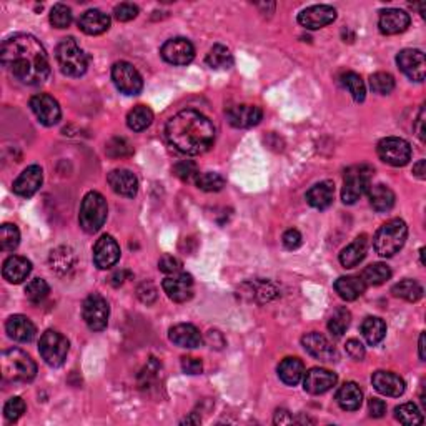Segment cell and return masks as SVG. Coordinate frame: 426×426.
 I'll use <instances>...</instances> for the list:
<instances>
[{"label": "cell", "instance_id": "4dcf8cb0", "mask_svg": "<svg viewBox=\"0 0 426 426\" xmlns=\"http://www.w3.org/2000/svg\"><path fill=\"white\" fill-rule=\"evenodd\" d=\"M337 403L340 405V408L345 411L360 410V406L363 403L361 388L356 383H353V381H348V383L340 386V390H338Z\"/></svg>", "mask_w": 426, "mask_h": 426}, {"label": "cell", "instance_id": "11a10c76", "mask_svg": "<svg viewBox=\"0 0 426 426\" xmlns=\"http://www.w3.org/2000/svg\"><path fill=\"white\" fill-rule=\"evenodd\" d=\"M346 353L351 360L355 361H361L365 358V346L360 340H348L346 342Z\"/></svg>", "mask_w": 426, "mask_h": 426}, {"label": "cell", "instance_id": "db71d44e", "mask_svg": "<svg viewBox=\"0 0 426 426\" xmlns=\"http://www.w3.org/2000/svg\"><path fill=\"white\" fill-rule=\"evenodd\" d=\"M182 370L187 373V375H200L203 371V365L202 360L193 356H183L182 358Z\"/></svg>", "mask_w": 426, "mask_h": 426}, {"label": "cell", "instance_id": "f5cc1de1", "mask_svg": "<svg viewBox=\"0 0 426 426\" xmlns=\"http://www.w3.org/2000/svg\"><path fill=\"white\" fill-rule=\"evenodd\" d=\"M182 261L177 258V256H172V255H165L162 256L158 261V268L160 272L167 273V275H175V273H180L182 272Z\"/></svg>", "mask_w": 426, "mask_h": 426}, {"label": "cell", "instance_id": "30bf717a", "mask_svg": "<svg viewBox=\"0 0 426 426\" xmlns=\"http://www.w3.org/2000/svg\"><path fill=\"white\" fill-rule=\"evenodd\" d=\"M82 315H84L87 327L92 332L105 330L110 317L109 302L102 295L92 293L90 297L85 298L84 307H82Z\"/></svg>", "mask_w": 426, "mask_h": 426}, {"label": "cell", "instance_id": "816d5d0a", "mask_svg": "<svg viewBox=\"0 0 426 426\" xmlns=\"http://www.w3.org/2000/svg\"><path fill=\"white\" fill-rule=\"evenodd\" d=\"M137 16H138V7L133 6V4H129V2L120 4V6L115 7V11H114V17L117 18L119 22L133 21Z\"/></svg>", "mask_w": 426, "mask_h": 426}, {"label": "cell", "instance_id": "7dc6e473", "mask_svg": "<svg viewBox=\"0 0 426 426\" xmlns=\"http://www.w3.org/2000/svg\"><path fill=\"white\" fill-rule=\"evenodd\" d=\"M72 18L74 16H72L70 7L64 6V4H57L50 11V23L57 28H67L72 23Z\"/></svg>", "mask_w": 426, "mask_h": 426}, {"label": "cell", "instance_id": "5b68a950", "mask_svg": "<svg viewBox=\"0 0 426 426\" xmlns=\"http://www.w3.org/2000/svg\"><path fill=\"white\" fill-rule=\"evenodd\" d=\"M55 57L62 74L67 77H82L87 72V67H89V59H87L85 52L82 50L74 37L64 38L57 45Z\"/></svg>", "mask_w": 426, "mask_h": 426}, {"label": "cell", "instance_id": "52a82bcc", "mask_svg": "<svg viewBox=\"0 0 426 426\" xmlns=\"http://www.w3.org/2000/svg\"><path fill=\"white\" fill-rule=\"evenodd\" d=\"M371 175H373V168L370 165H355L348 168L345 172V178H343V188H342L343 203L353 205V203L360 200V198L370 190Z\"/></svg>", "mask_w": 426, "mask_h": 426}, {"label": "cell", "instance_id": "8d00e7d4", "mask_svg": "<svg viewBox=\"0 0 426 426\" xmlns=\"http://www.w3.org/2000/svg\"><path fill=\"white\" fill-rule=\"evenodd\" d=\"M205 60H207V65L215 70L230 69V67L234 65V55H231V52L225 45H220V43H217V45H213L210 48V52L207 53Z\"/></svg>", "mask_w": 426, "mask_h": 426}, {"label": "cell", "instance_id": "6f0895ef", "mask_svg": "<svg viewBox=\"0 0 426 426\" xmlns=\"http://www.w3.org/2000/svg\"><path fill=\"white\" fill-rule=\"evenodd\" d=\"M368 411H370V416H373V418H381L386 413V403L380 398H371L368 401Z\"/></svg>", "mask_w": 426, "mask_h": 426}, {"label": "cell", "instance_id": "f546056e", "mask_svg": "<svg viewBox=\"0 0 426 426\" xmlns=\"http://www.w3.org/2000/svg\"><path fill=\"white\" fill-rule=\"evenodd\" d=\"M366 251H368V236L360 235L358 239H355L353 244H350L342 250L340 263L345 266V268H355L356 265H360L361 261L365 260Z\"/></svg>", "mask_w": 426, "mask_h": 426}, {"label": "cell", "instance_id": "94428289", "mask_svg": "<svg viewBox=\"0 0 426 426\" xmlns=\"http://www.w3.org/2000/svg\"><path fill=\"white\" fill-rule=\"evenodd\" d=\"M423 124H425V110L421 109L420 117H418V125H420V129H418V137L421 138V142H425V129H423Z\"/></svg>", "mask_w": 426, "mask_h": 426}, {"label": "cell", "instance_id": "e575fe53", "mask_svg": "<svg viewBox=\"0 0 426 426\" xmlns=\"http://www.w3.org/2000/svg\"><path fill=\"white\" fill-rule=\"evenodd\" d=\"M361 333L368 345L376 346L386 337V323L378 317H368L361 323Z\"/></svg>", "mask_w": 426, "mask_h": 426}, {"label": "cell", "instance_id": "836d02e7", "mask_svg": "<svg viewBox=\"0 0 426 426\" xmlns=\"http://www.w3.org/2000/svg\"><path fill=\"white\" fill-rule=\"evenodd\" d=\"M370 195V203L376 212H390L395 207V193L390 187L378 183V185H373L368 190Z\"/></svg>", "mask_w": 426, "mask_h": 426}, {"label": "cell", "instance_id": "9a60e30c", "mask_svg": "<svg viewBox=\"0 0 426 426\" xmlns=\"http://www.w3.org/2000/svg\"><path fill=\"white\" fill-rule=\"evenodd\" d=\"M337 11L332 6H312L298 13V23L308 31H318L335 22Z\"/></svg>", "mask_w": 426, "mask_h": 426}, {"label": "cell", "instance_id": "44dd1931", "mask_svg": "<svg viewBox=\"0 0 426 426\" xmlns=\"http://www.w3.org/2000/svg\"><path fill=\"white\" fill-rule=\"evenodd\" d=\"M43 182V170L38 165H31L23 170L13 182V193L18 197L28 198L40 190Z\"/></svg>", "mask_w": 426, "mask_h": 426}, {"label": "cell", "instance_id": "4316f807", "mask_svg": "<svg viewBox=\"0 0 426 426\" xmlns=\"http://www.w3.org/2000/svg\"><path fill=\"white\" fill-rule=\"evenodd\" d=\"M6 330L9 337L18 343H31L37 333V328L32 323V320L23 317V315H13V317L9 318Z\"/></svg>", "mask_w": 426, "mask_h": 426}, {"label": "cell", "instance_id": "3957f363", "mask_svg": "<svg viewBox=\"0 0 426 426\" xmlns=\"http://www.w3.org/2000/svg\"><path fill=\"white\" fill-rule=\"evenodd\" d=\"M0 368H2L4 381L9 383H28L37 375L36 361L18 348H11L2 353Z\"/></svg>", "mask_w": 426, "mask_h": 426}, {"label": "cell", "instance_id": "ffe728a7", "mask_svg": "<svg viewBox=\"0 0 426 426\" xmlns=\"http://www.w3.org/2000/svg\"><path fill=\"white\" fill-rule=\"evenodd\" d=\"M263 112H261L260 106L256 105H248V104H240L235 106H230L226 110V120L231 127L235 129H250L260 124Z\"/></svg>", "mask_w": 426, "mask_h": 426}, {"label": "cell", "instance_id": "f907efd6", "mask_svg": "<svg viewBox=\"0 0 426 426\" xmlns=\"http://www.w3.org/2000/svg\"><path fill=\"white\" fill-rule=\"evenodd\" d=\"M105 150H106V153L114 158L125 157V155L132 153V148H130V145L125 138H114L112 142H109Z\"/></svg>", "mask_w": 426, "mask_h": 426}, {"label": "cell", "instance_id": "cb8c5ba5", "mask_svg": "<svg viewBox=\"0 0 426 426\" xmlns=\"http://www.w3.org/2000/svg\"><path fill=\"white\" fill-rule=\"evenodd\" d=\"M106 182H109L110 188H112L117 195L133 198L138 192L137 177H135L130 170H127V168H117V170H112L109 173V177H106Z\"/></svg>", "mask_w": 426, "mask_h": 426}, {"label": "cell", "instance_id": "6da1fadb", "mask_svg": "<svg viewBox=\"0 0 426 426\" xmlns=\"http://www.w3.org/2000/svg\"><path fill=\"white\" fill-rule=\"evenodd\" d=\"M2 65L13 79L26 85H40L50 74V62L45 48L33 36L17 33L2 43Z\"/></svg>", "mask_w": 426, "mask_h": 426}, {"label": "cell", "instance_id": "680465c9", "mask_svg": "<svg viewBox=\"0 0 426 426\" xmlns=\"http://www.w3.org/2000/svg\"><path fill=\"white\" fill-rule=\"evenodd\" d=\"M275 425H290L293 423V418L290 416V413L287 410H278L277 413H275Z\"/></svg>", "mask_w": 426, "mask_h": 426}, {"label": "cell", "instance_id": "277c9868", "mask_svg": "<svg viewBox=\"0 0 426 426\" xmlns=\"http://www.w3.org/2000/svg\"><path fill=\"white\" fill-rule=\"evenodd\" d=\"M406 236H408V226L401 219H393L380 226L373 239L375 251L383 258H390L403 248Z\"/></svg>", "mask_w": 426, "mask_h": 426}, {"label": "cell", "instance_id": "603a6c76", "mask_svg": "<svg viewBox=\"0 0 426 426\" xmlns=\"http://www.w3.org/2000/svg\"><path fill=\"white\" fill-rule=\"evenodd\" d=\"M371 383L378 393L391 396V398H398L406 390L405 380L391 371H375L371 376Z\"/></svg>", "mask_w": 426, "mask_h": 426}, {"label": "cell", "instance_id": "e0dca14e", "mask_svg": "<svg viewBox=\"0 0 426 426\" xmlns=\"http://www.w3.org/2000/svg\"><path fill=\"white\" fill-rule=\"evenodd\" d=\"M167 297L177 303L188 302L193 297V278L185 272L170 275L162 283Z\"/></svg>", "mask_w": 426, "mask_h": 426}, {"label": "cell", "instance_id": "60d3db41", "mask_svg": "<svg viewBox=\"0 0 426 426\" xmlns=\"http://www.w3.org/2000/svg\"><path fill=\"white\" fill-rule=\"evenodd\" d=\"M350 322H351V313L343 307L337 308L330 317V322H328V330H330L332 335L340 338L343 337V333L348 330Z\"/></svg>", "mask_w": 426, "mask_h": 426}, {"label": "cell", "instance_id": "681fc988", "mask_svg": "<svg viewBox=\"0 0 426 426\" xmlns=\"http://www.w3.org/2000/svg\"><path fill=\"white\" fill-rule=\"evenodd\" d=\"M173 173L183 182H195V178L200 172L197 170V165L192 160H183V162H178L177 165L173 167Z\"/></svg>", "mask_w": 426, "mask_h": 426}, {"label": "cell", "instance_id": "7c38bea8", "mask_svg": "<svg viewBox=\"0 0 426 426\" xmlns=\"http://www.w3.org/2000/svg\"><path fill=\"white\" fill-rule=\"evenodd\" d=\"M160 53H162V59L167 62V64L172 65H188L195 57V48H193V43L188 40V38L183 37H177V38H170L163 43L162 48H160Z\"/></svg>", "mask_w": 426, "mask_h": 426}, {"label": "cell", "instance_id": "484cf974", "mask_svg": "<svg viewBox=\"0 0 426 426\" xmlns=\"http://www.w3.org/2000/svg\"><path fill=\"white\" fill-rule=\"evenodd\" d=\"M31 272H32V263L31 260L26 258V256L12 255L4 261L2 275L9 283H13V285L22 283L23 280L28 278Z\"/></svg>", "mask_w": 426, "mask_h": 426}, {"label": "cell", "instance_id": "ba28073f", "mask_svg": "<svg viewBox=\"0 0 426 426\" xmlns=\"http://www.w3.org/2000/svg\"><path fill=\"white\" fill-rule=\"evenodd\" d=\"M69 340L55 330H47L42 335L40 343H38V351H40L42 360L53 368L64 365L67 355H69Z\"/></svg>", "mask_w": 426, "mask_h": 426}, {"label": "cell", "instance_id": "bcb514c9", "mask_svg": "<svg viewBox=\"0 0 426 426\" xmlns=\"http://www.w3.org/2000/svg\"><path fill=\"white\" fill-rule=\"evenodd\" d=\"M370 87L375 94L388 95L395 89V79L386 72H376L370 77Z\"/></svg>", "mask_w": 426, "mask_h": 426}, {"label": "cell", "instance_id": "f1b7e54d", "mask_svg": "<svg viewBox=\"0 0 426 426\" xmlns=\"http://www.w3.org/2000/svg\"><path fill=\"white\" fill-rule=\"evenodd\" d=\"M79 27L87 36H100V33L110 28V17L102 11L92 9V11L82 13V17L79 18Z\"/></svg>", "mask_w": 426, "mask_h": 426}, {"label": "cell", "instance_id": "74e56055", "mask_svg": "<svg viewBox=\"0 0 426 426\" xmlns=\"http://www.w3.org/2000/svg\"><path fill=\"white\" fill-rule=\"evenodd\" d=\"M391 278V270L388 265L385 263H373L366 266L361 273V280L365 282L366 287H378L383 285Z\"/></svg>", "mask_w": 426, "mask_h": 426}, {"label": "cell", "instance_id": "5bb4252c", "mask_svg": "<svg viewBox=\"0 0 426 426\" xmlns=\"http://www.w3.org/2000/svg\"><path fill=\"white\" fill-rule=\"evenodd\" d=\"M396 64L400 70L415 82H423L426 75L425 53L418 48H405L396 55Z\"/></svg>", "mask_w": 426, "mask_h": 426}, {"label": "cell", "instance_id": "8992f818", "mask_svg": "<svg viewBox=\"0 0 426 426\" xmlns=\"http://www.w3.org/2000/svg\"><path fill=\"white\" fill-rule=\"evenodd\" d=\"M106 213H109V207H106L104 195L99 192H89L80 205V226L87 234H95V231H99L104 226Z\"/></svg>", "mask_w": 426, "mask_h": 426}, {"label": "cell", "instance_id": "7402d4cb", "mask_svg": "<svg viewBox=\"0 0 426 426\" xmlns=\"http://www.w3.org/2000/svg\"><path fill=\"white\" fill-rule=\"evenodd\" d=\"M410 13L401 9H386L380 12L378 27L383 36H396V33L405 32L410 27Z\"/></svg>", "mask_w": 426, "mask_h": 426}, {"label": "cell", "instance_id": "d4e9b609", "mask_svg": "<svg viewBox=\"0 0 426 426\" xmlns=\"http://www.w3.org/2000/svg\"><path fill=\"white\" fill-rule=\"evenodd\" d=\"M168 338L172 343H175L180 348H198L202 346L203 337L200 330L197 327L190 325V323H178L168 332Z\"/></svg>", "mask_w": 426, "mask_h": 426}, {"label": "cell", "instance_id": "d6986e66", "mask_svg": "<svg viewBox=\"0 0 426 426\" xmlns=\"http://www.w3.org/2000/svg\"><path fill=\"white\" fill-rule=\"evenodd\" d=\"M302 345L310 355L320 361L333 363L338 360V351L335 350V346H333L325 337L320 335L317 332L307 333V335L302 338Z\"/></svg>", "mask_w": 426, "mask_h": 426}, {"label": "cell", "instance_id": "ac0fdd59", "mask_svg": "<svg viewBox=\"0 0 426 426\" xmlns=\"http://www.w3.org/2000/svg\"><path fill=\"white\" fill-rule=\"evenodd\" d=\"M337 375L325 368H312L303 375V388L310 395H323L337 385Z\"/></svg>", "mask_w": 426, "mask_h": 426}, {"label": "cell", "instance_id": "f35d334b", "mask_svg": "<svg viewBox=\"0 0 426 426\" xmlns=\"http://www.w3.org/2000/svg\"><path fill=\"white\" fill-rule=\"evenodd\" d=\"M391 293L395 295L396 298L406 300V302H418V300L423 297V287L415 280L406 278L403 282L396 283L393 288H391Z\"/></svg>", "mask_w": 426, "mask_h": 426}, {"label": "cell", "instance_id": "c3c4849f", "mask_svg": "<svg viewBox=\"0 0 426 426\" xmlns=\"http://www.w3.org/2000/svg\"><path fill=\"white\" fill-rule=\"evenodd\" d=\"M26 401H23L21 396H13L4 406V416H6L7 421H17L21 416L26 413Z\"/></svg>", "mask_w": 426, "mask_h": 426}, {"label": "cell", "instance_id": "6125c7cd", "mask_svg": "<svg viewBox=\"0 0 426 426\" xmlns=\"http://www.w3.org/2000/svg\"><path fill=\"white\" fill-rule=\"evenodd\" d=\"M420 360L425 361V333L420 335Z\"/></svg>", "mask_w": 426, "mask_h": 426}, {"label": "cell", "instance_id": "ee69618b", "mask_svg": "<svg viewBox=\"0 0 426 426\" xmlns=\"http://www.w3.org/2000/svg\"><path fill=\"white\" fill-rule=\"evenodd\" d=\"M197 187L203 192H220L222 188L225 187V178L220 175V173L215 172H205V173H198V177L195 178Z\"/></svg>", "mask_w": 426, "mask_h": 426}, {"label": "cell", "instance_id": "7bdbcfd3", "mask_svg": "<svg viewBox=\"0 0 426 426\" xmlns=\"http://www.w3.org/2000/svg\"><path fill=\"white\" fill-rule=\"evenodd\" d=\"M21 244V231L17 225L4 224L0 226V248L4 251H13Z\"/></svg>", "mask_w": 426, "mask_h": 426}, {"label": "cell", "instance_id": "1f68e13d", "mask_svg": "<svg viewBox=\"0 0 426 426\" xmlns=\"http://www.w3.org/2000/svg\"><path fill=\"white\" fill-rule=\"evenodd\" d=\"M305 375V365L298 358H285V360L278 365V376L285 385L295 386L303 380Z\"/></svg>", "mask_w": 426, "mask_h": 426}, {"label": "cell", "instance_id": "d590c367", "mask_svg": "<svg viewBox=\"0 0 426 426\" xmlns=\"http://www.w3.org/2000/svg\"><path fill=\"white\" fill-rule=\"evenodd\" d=\"M153 122V112L147 105H137L127 115V125L133 132H142Z\"/></svg>", "mask_w": 426, "mask_h": 426}, {"label": "cell", "instance_id": "2e32d148", "mask_svg": "<svg viewBox=\"0 0 426 426\" xmlns=\"http://www.w3.org/2000/svg\"><path fill=\"white\" fill-rule=\"evenodd\" d=\"M120 258V246L112 235H102L94 246V263L97 268H112Z\"/></svg>", "mask_w": 426, "mask_h": 426}, {"label": "cell", "instance_id": "f6af8a7d", "mask_svg": "<svg viewBox=\"0 0 426 426\" xmlns=\"http://www.w3.org/2000/svg\"><path fill=\"white\" fill-rule=\"evenodd\" d=\"M48 293H50V287H48V283L43 278H33L26 287V297L32 303L43 302L48 297Z\"/></svg>", "mask_w": 426, "mask_h": 426}, {"label": "cell", "instance_id": "8fae6325", "mask_svg": "<svg viewBox=\"0 0 426 426\" xmlns=\"http://www.w3.org/2000/svg\"><path fill=\"white\" fill-rule=\"evenodd\" d=\"M112 80L124 95H138L143 89V79L129 62L120 60L112 67Z\"/></svg>", "mask_w": 426, "mask_h": 426}, {"label": "cell", "instance_id": "83f0119b", "mask_svg": "<svg viewBox=\"0 0 426 426\" xmlns=\"http://www.w3.org/2000/svg\"><path fill=\"white\" fill-rule=\"evenodd\" d=\"M333 200H335V185L330 180L320 182L307 192L308 205L317 210H327L328 207H332Z\"/></svg>", "mask_w": 426, "mask_h": 426}, {"label": "cell", "instance_id": "ab89813d", "mask_svg": "<svg viewBox=\"0 0 426 426\" xmlns=\"http://www.w3.org/2000/svg\"><path fill=\"white\" fill-rule=\"evenodd\" d=\"M340 82H342V85L345 87V89H348V92H350L353 100L358 102V104L365 100V97H366L365 84H363L361 77L358 75L356 72H351V70L343 72L340 77Z\"/></svg>", "mask_w": 426, "mask_h": 426}, {"label": "cell", "instance_id": "91938a15", "mask_svg": "<svg viewBox=\"0 0 426 426\" xmlns=\"http://www.w3.org/2000/svg\"><path fill=\"white\" fill-rule=\"evenodd\" d=\"M413 173H415L416 177L423 180V178L426 177L425 175V173H426V162H425V160H420V162L416 163V165L413 167Z\"/></svg>", "mask_w": 426, "mask_h": 426}, {"label": "cell", "instance_id": "9f6ffc18", "mask_svg": "<svg viewBox=\"0 0 426 426\" xmlns=\"http://www.w3.org/2000/svg\"><path fill=\"white\" fill-rule=\"evenodd\" d=\"M283 245L287 246L288 250H297L300 245H302V234L298 230L290 229L283 234Z\"/></svg>", "mask_w": 426, "mask_h": 426}, {"label": "cell", "instance_id": "4fadbf2b", "mask_svg": "<svg viewBox=\"0 0 426 426\" xmlns=\"http://www.w3.org/2000/svg\"><path fill=\"white\" fill-rule=\"evenodd\" d=\"M31 110L36 115L38 122L45 127L59 124L62 117V110L59 102L48 94H38L31 99Z\"/></svg>", "mask_w": 426, "mask_h": 426}, {"label": "cell", "instance_id": "d6a6232c", "mask_svg": "<svg viewBox=\"0 0 426 426\" xmlns=\"http://www.w3.org/2000/svg\"><path fill=\"white\" fill-rule=\"evenodd\" d=\"M335 290L343 300L346 302H353V300L360 298L365 293L366 285L363 282L361 277H340L335 282Z\"/></svg>", "mask_w": 426, "mask_h": 426}, {"label": "cell", "instance_id": "9c48e42d", "mask_svg": "<svg viewBox=\"0 0 426 426\" xmlns=\"http://www.w3.org/2000/svg\"><path fill=\"white\" fill-rule=\"evenodd\" d=\"M381 162L391 167H405L411 160V147L406 140L400 137H386L380 140L376 147Z\"/></svg>", "mask_w": 426, "mask_h": 426}, {"label": "cell", "instance_id": "7a4b0ae2", "mask_svg": "<svg viewBox=\"0 0 426 426\" xmlns=\"http://www.w3.org/2000/svg\"><path fill=\"white\" fill-rule=\"evenodd\" d=\"M165 137L180 153L202 155L215 143V127L212 120L197 110H182L167 122Z\"/></svg>", "mask_w": 426, "mask_h": 426}, {"label": "cell", "instance_id": "b9f144b4", "mask_svg": "<svg viewBox=\"0 0 426 426\" xmlns=\"http://www.w3.org/2000/svg\"><path fill=\"white\" fill-rule=\"evenodd\" d=\"M395 416L400 423L406 426H415L423 423V415L420 413L418 406L415 403H403L395 408Z\"/></svg>", "mask_w": 426, "mask_h": 426}]
</instances>
